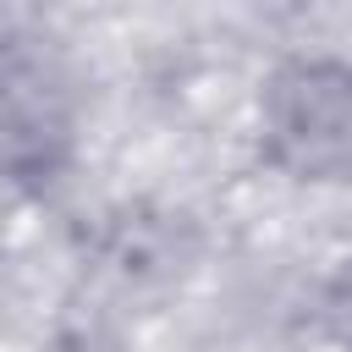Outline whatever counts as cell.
<instances>
[{"label": "cell", "instance_id": "1", "mask_svg": "<svg viewBox=\"0 0 352 352\" xmlns=\"http://www.w3.org/2000/svg\"><path fill=\"white\" fill-rule=\"evenodd\" d=\"M258 160L292 187H352V60L286 55L258 82Z\"/></svg>", "mask_w": 352, "mask_h": 352}, {"label": "cell", "instance_id": "2", "mask_svg": "<svg viewBox=\"0 0 352 352\" xmlns=\"http://www.w3.org/2000/svg\"><path fill=\"white\" fill-rule=\"evenodd\" d=\"M82 94L60 50L38 33H0V187L50 192L77 160Z\"/></svg>", "mask_w": 352, "mask_h": 352}, {"label": "cell", "instance_id": "3", "mask_svg": "<svg viewBox=\"0 0 352 352\" xmlns=\"http://www.w3.org/2000/svg\"><path fill=\"white\" fill-rule=\"evenodd\" d=\"M319 324H324V336H330L336 352H352V258L324 280V292H319Z\"/></svg>", "mask_w": 352, "mask_h": 352}]
</instances>
